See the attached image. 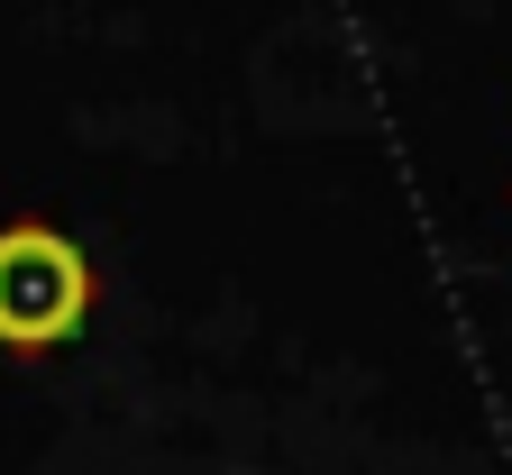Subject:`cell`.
I'll return each instance as SVG.
<instances>
[{"instance_id":"1","label":"cell","mask_w":512,"mask_h":475,"mask_svg":"<svg viewBox=\"0 0 512 475\" xmlns=\"http://www.w3.org/2000/svg\"><path fill=\"white\" fill-rule=\"evenodd\" d=\"M92 256L64 238L55 220H10L0 229V348L46 357V348H74L83 320H92Z\"/></svg>"}]
</instances>
